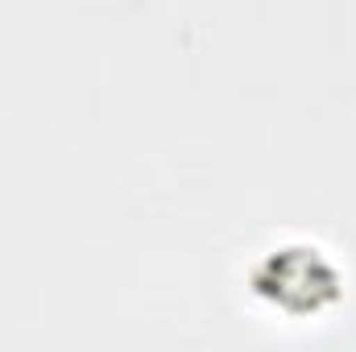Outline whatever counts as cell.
Segmentation results:
<instances>
[{"mask_svg": "<svg viewBox=\"0 0 356 352\" xmlns=\"http://www.w3.org/2000/svg\"><path fill=\"white\" fill-rule=\"evenodd\" d=\"M277 303L286 311H319L323 298L336 294V282L323 265H315L311 257H294V253H282L277 257Z\"/></svg>", "mask_w": 356, "mask_h": 352, "instance_id": "6da1fadb", "label": "cell"}]
</instances>
